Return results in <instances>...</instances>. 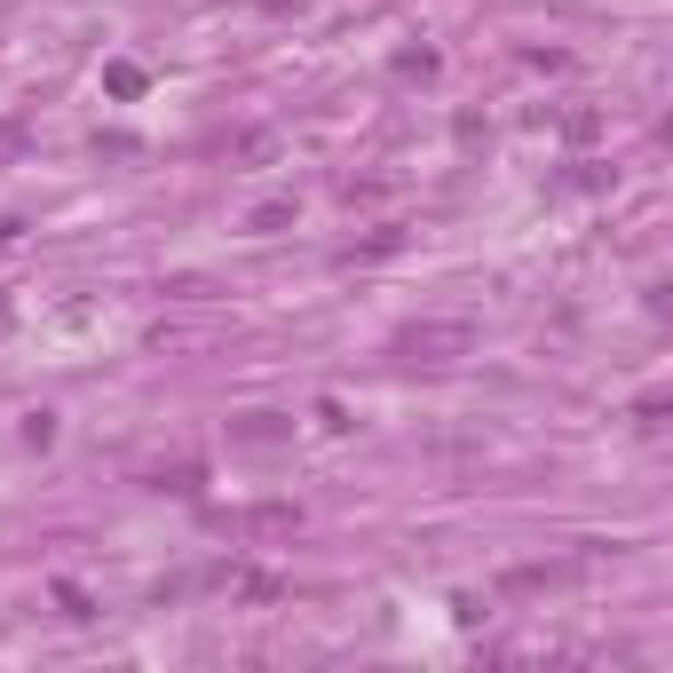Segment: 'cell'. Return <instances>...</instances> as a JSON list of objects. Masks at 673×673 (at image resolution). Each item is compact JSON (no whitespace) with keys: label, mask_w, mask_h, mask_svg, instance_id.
<instances>
[{"label":"cell","mask_w":673,"mask_h":673,"mask_svg":"<svg viewBox=\"0 0 673 673\" xmlns=\"http://www.w3.org/2000/svg\"><path fill=\"white\" fill-rule=\"evenodd\" d=\"M404 349H467V325H444V333H413V341H404Z\"/></svg>","instance_id":"cell-1"}]
</instances>
